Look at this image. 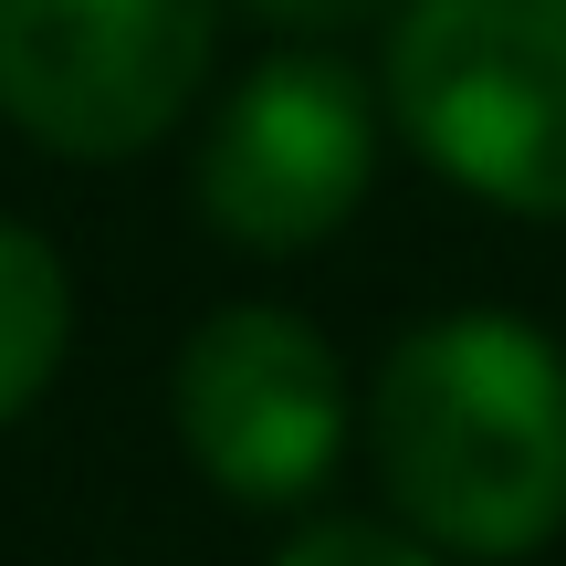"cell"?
I'll return each mask as SVG.
<instances>
[{
    "label": "cell",
    "mask_w": 566,
    "mask_h": 566,
    "mask_svg": "<svg viewBox=\"0 0 566 566\" xmlns=\"http://www.w3.org/2000/svg\"><path fill=\"white\" fill-rule=\"evenodd\" d=\"M367 462L451 566H514L566 535V346L504 304L430 315L367 388Z\"/></svg>",
    "instance_id": "6da1fadb"
},
{
    "label": "cell",
    "mask_w": 566,
    "mask_h": 566,
    "mask_svg": "<svg viewBox=\"0 0 566 566\" xmlns=\"http://www.w3.org/2000/svg\"><path fill=\"white\" fill-rule=\"evenodd\" d=\"M378 105L451 189L566 221V0H409Z\"/></svg>",
    "instance_id": "7a4b0ae2"
},
{
    "label": "cell",
    "mask_w": 566,
    "mask_h": 566,
    "mask_svg": "<svg viewBox=\"0 0 566 566\" xmlns=\"http://www.w3.org/2000/svg\"><path fill=\"white\" fill-rule=\"evenodd\" d=\"M231 0H0V116L74 168L147 158L200 105Z\"/></svg>",
    "instance_id": "3957f363"
},
{
    "label": "cell",
    "mask_w": 566,
    "mask_h": 566,
    "mask_svg": "<svg viewBox=\"0 0 566 566\" xmlns=\"http://www.w3.org/2000/svg\"><path fill=\"white\" fill-rule=\"evenodd\" d=\"M168 420L210 493L252 514L315 504L346 462V357L294 304H210L168 357Z\"/></svg>",
    "instance_id": "277c9868"
},
{
    "label": "cell",
    "mask_w": 566,
    "mask_h": 566,
    "mask_svg": "<svg viewBox=\"0 0 566 566\" xmlns=\"http://www.w3.org/2000/svg\"><path fill=\"white\" fill-rule=\"evenodd\" d=\"M378 116L388 105L357 84V63L283 42L221 95L200 137V210L231 252H315L378 189Z\"/></svg>",
    "instance_id": "5b68a950"
},
{
    "label": "cell",
    "mask_w": 566,
    "mask_h": 566,
    "mask_svg": "<svg viewBox=\"0 0 566 566\" xmlns=\"http://www.w3.org/2000/svg\"><path fill=\"white\" fill-rule=\"evenodd\" d=\"M74 346V273L32 221H0V430L53 388Z\"/></svg>",
    "instance_id": "8992f818"
},
{
    "label": "cell",
    "mask_w": 566,
    "mask_h": 566,
    "mask_svg": "<svg viewBox=\"0 0 566 566\" xmlns=\"http://www.w3.org/2000/svg\"><path fill=\"white\" fill-rule=\"evenodd\" d=\"M273 566H451V556H430L420 535H399V525H367V514H325V525L283 535Z\"/></svg>",
    "instance_id": "52a82bcc"
},
{
    "label": "cell",
    "mask_w": 566,
    "mask_h": 566,
    "mask_svg": "<svg viewBox=\"0 0 566 566\" xmlns=\"http://www.w3.org/2000/svg\"><path fill=\"white\" fill-rule=\"evenodd\" d=\"M242 11H252V21H273V32H294L304 53H325L336 32H367V21H388V32H399L409 0H242Z\"/></svg>",
    "instance_id": "ba28073f"
}]
</instances>
